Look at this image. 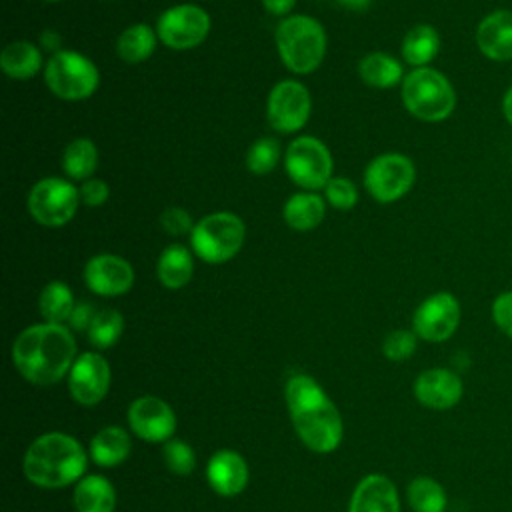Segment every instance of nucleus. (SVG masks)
<instances>
[{
    "label": "nucleus",
    "instance_id": "nucleus-8",
    "mask_svg": "<svg viewBox=\"0 0 512 512\" xmlns=\"http://www.w3.org/2000/svg\"><path fill=\"white\" fill-rule=\"evenodd\" d=\"M80 190L64 178L48 176L28 192V214L42 226L58 228L70 222L80 204Z\"/></svg>",
    "mask_w": 512,
    "mask_h": 512
},
{
    "label": "nucleus",
    "instance_id": "nucleus-21",
    "mask_svg": "<svg viewBox=\"0 0 512 512\" xmlns=\"http://www.w3.org/2000/svg\"><path fill=\"white\" fill-rule=\"evenodd\" d=\"M156 274L160 284L170 290H178L186 286L194 274L192 252L182 244L166 246L158 258Z\"/></svg>",
    "mask_w": 512,
    "mask_h": 512
},
{
    "label": "nucleus",
    "instance_id": "nucleus-7",
    "mask_svg": "<svg viewBox=\"0 0 512 512\" xmlns=\"http://www.w3.org/2000/svg\"><path fill=\"white\" fill-rule=\"evenodd\" d=\"M48 88L64 100H84L98 88L100 74L96 64L74 50H60L50 56L44 68Z\"/></svg>",
    "mask_w": 512,
    "mask_h": 512
},
{
    "label": "nucleus",
    "instance_id": "nucleus-12",
    "mask_svg": "<svg viewBox=\"0 0 512 512\" xmlns=\"http://www.w3.org/2000/svg\"><path fill=\"white\" fill-rule=\"evenodd\" d=\"M310 108L312 100L306 86L298 80H282L268 94L266 118L276 132L292 134L304 128L310 118Z\"/></svg>",
    "mask_w": 512,
    "mask_h": 512
},
{
    "label": "nucleus",
    "instance_id": "nucleus-43",
    "mask_svg": "<svg viewBox=\"0 0 512 512\" xmlns=\"http://www.w3.org/2000/svg\"><path fill=\"white\" fill-rule=\"evenodd\" d=\"M336 2L348 10H366L372 0H336Z\"/></svg>",
    "mask_w": 512,
    "mask_h": 512
},
{
    "label": "nucleus",
    "instance_id": "nucleus-31",
    "mask_svg": "<svg viewBox=\"0 0 512 512\" xmlns=\"http://www.w3.org/2000/svg\"><path fill=\"white\" fill-rule=\"evenodd\" d=\"M408 502L414 512H444L448 498L434 478L418 476L408 484Z\"/></svg>",
    "mask_w": 512,
    "mask_h": 512
},
{
    "label": "nucleus",
    "instance_id": "nucleus-18",
    "mask_svg": "<svg viewBox=\"0 0 512 512\" xmlns=\"http://www.w3.org/2000/svg\"><path fill=\"white\" fill-rule=\"evenodd\" d=\"M476 44L488 60H512V12L496 10L484 16L476 28Z\"/></svg>",
    "mask_w": 512,
    "mask_h": 512
},
{
    "label": "nucleus",
    "instance_id": "nucleus-33",
    "mask_svg": "<svg viewBox=\"0 0 512 512\" xmlns=\"http://www.w3.org/2000/svg\"><path fill=\"white\" fill-rule=\"evenodd\" d=\"M280 160V144L272 136L258 138L246 152V166L252 174H268Z\"/></svg>",
    "mask_w": 512,
    "mask_h": 512
},
{
    "label": "nucleus",
    "instance_id": "nucleus-4",
    "mask_svg": "<svg viewBox=\"0 0 512 512\" xmlns=\"http://www.w3.org/2000/svg\"><path fill=\"white\" fill-rule=\"evenodd\" d=\"M402 102L414 118L442 122L456 108V92L442 72L424 66L404 76Z\"/></svg>",
    "mask_w": 512,
    "mask_h": 512
},
{
    "label": "nucleus",
    "instance_id": "nucleus-35",
    "mask_svg": "<svg viewBox=\"0 0 512 512\" xmlns=\"http://www.w3.org/2000/svg\"><path fill=\"white\" fill-rule=\"evenodd\" d=\"M324 196L328 204L338 210H350L358 200L356 186L344 176H332L324 186Z\"/></svg>",
    "mask_w": 512,
    "mask_h": 512
},
{
    "label": "nucleus",
    "instance_id": "nucleus-41",
    "mask_svg": "<svg viewBox=\"0 0 512 512\" xmlns=\"http://www.w3.org/2000/svg\"><path fill=\"white\" fill-rule=\"evenodd\" d=\"M262 4L266 8V12H270V14L286 16L294 8L296 0H262Z\"/></svg>",
    "mask_w": 512,
    "mask_h": 512
},
{
    "label": "nucleus",
    "instance_id": "nucleus-26",
    "mask_svg": "<svg viewBox=\"0 0 512 512\" xmlns=\"http://www.w3.org/2000/svg\"><path fill=\"white\" fill-rule=\"evenodd\" d=\"M440 50V34L430 24H416L410 28L402 40V58L414 66H428Z\"/></svg>",
    "mask_w": 512,
    "mask_h": 512
},
{
    "label": "nucleus",
    "instance_id": "nucleus-42",
    "mask_svg": "<svg viewBox=\"0 0 512 512\" xmlns=\"http://www.w3.org/2000/svg\"><path fill=\"white\" fill-rule=\"evenodd\" d=\"M502 112H504V118L508 120V124L512 126V86L506 90V94L502 98Z\"/></svg>",
    "mask_w": 512,
    "mask_h": 512
},
{
    "label": "nucleus",
    "instance_id": "nucleus-44",
    "mask_svg": "<svg viewBox=\"0 0 512 512\" xmlns=\"http://www.w3.org/2000/svg\"><path fill=\"white\" fill-rule=\"evenodd\" d=\"M46 2H58V0H46Z\"/></svg>",
    "mask_w": 512,
    "mask_h": 512
},
{
    "label": "nucleus",
    "instance_id": "nucleus-13",
    "mask_svg": "<svg viewBox=\"0 0 512 512\" xmlns=\"http://www.w3.org/2000/svg\"><path fill=\"white\" fill-rule=\"evenodd\" d=\"M460 324V302L450 292H436L420 302L414 312L412 328L426 342L448 340Z\"/></svg>",
    "mask_w": 512,
    "mask_h": 512
},
{
    "label": "nucleus",
    "instance_id": "nucleus-34",
    "mask_svg": "<svg viewBox=\"0 0 512 512\" xmlns=\"http://www.w3.org/2000/svg\"><path fill=\"white\" fill-rule=\"evenodd\" d=\"M162 456H164V462H166V466L172 474L186 476L194 470L196 456H194L192 446L186 444L184 440H168L164 444Z\"/></svg>",
    "mask_w": 512,
    "mask_h": 512
},
{
    "label": "nucleus",
    "instance_id": "nucleus-1",
    "mask_svg": "<svg viewBox=\"0 0 512 512\" xmlns=\"http://www.w3.org/2000/svg\"><path fill=\"white\" fill-rule=\"evenodd\" d=\"M76 358L74 336L62 324L28 326L12 344L16 370L36 386H50L62 380Z\"/></svg>",
    "mask_w": 512,
    "mask_h": 512
},
{
    "label": "nucleus",
    "instance_id": "nucleus-15",
    "mask_svg": "<svg viewBox=\"0 0 512 512\" xmlns=\"http://www.w3.org/2000/svg\"><path fill=\"white\" fill-rule=\"evenodd\" d=\"M132 432L146 442H164L176 430L174 410L156 396H140L128 408Z\"/></svg>",
    "mask_w": 512,
    "mask_h": 512
},
{
    "label": "nucleus",
    "instance_id": "nucleus-37",
    "mask_svg": "<svg viewBox=\"0 0 512 512\" xmlns=\"http://www.w3.org/2000/svg\"><path fill=\"white\" fill-rule=\"evenodd\" d=\"M492 320L500 332L512 338V290H506L494 298Z\"/></svg>",
    "mask_w": 512,
    "mask_h": 512
},
{
    "label": "nucleus",
    "instance_id": "nucleus-28",
    "mask_svg": "<svg viewBox=\"0 0 512 512\" xmlns=\"http://www.w3.org/2000/svg\"><path fill=\"white\" fill-rule=\"evenodd\" d=\"M156 42H158V34L150 26L134 24L118 36L116 52L124 62L138 64L152 56Z\"/></svg>",
    "mask_w": 512,
    "mask_h": 512
},
{
    "label": "nucleus",
    "instance_id": "nucleus-29",
    "mask_svg": "<svg viewBox=\"0 0 512 512\" xmlns=\"http://www.w3.org/2000/svg\"><path fill=\"white\" fill-rule=\"evenodd\" d=\"M98 166V148L90 138H74L62 154V168L74 180H86Z\"/></svg>",
    "mask_w": 512,
    "mask_h": 512
},
{
    "label": "nucleus",
    "instance_id": "nucleus-39",
    "mask_svg": "<svg viewBox=\"0 0 512 512\" xmlns=\"http://www.w3.org/2000/svg\"><path fill=\"white\" fill-rule=\"evenodd\" d=\"M110 196V188L104 180L92 178L80 186V198L86 206H102Z\"/></svg>",
    "mask_w": 512,
    "mask_h": 512
},
{
    "label": "nucleus",
    "instance_id": "nucleus-20",
    "mask_svg": "<svg viewBox=\"0 0 512 512\" xmlns=\"http://www.w3.org/2000/svg\"><path fill=\"white\" fill-rule=\"evenodd\" d=\"M350 512H400L396 486L384 474L364 476L350 498Z\"/></svg>",
    "mask_w": 512,
    "mask_h": 512
},
{
    "label": "nucleus",
    "instance_id": "nucleus-32",
    "mask_svg": "<svg viewBox=\"0 0 512 512\" xmlns=\"http://www.w3.org/2000/svg\"><path fill=\"white\" fill-rule=\"evenodd\" d=\"M124 332V318L118 310L104 308L96 312L90 328H88V340L92 346L104 350L118 342V338Z\"/></svg>",
    "mask_w": 512,
    "mask_h": 512
},
{
    "label": "nucleus",
    "instance_id": "nucleus-36",
    "mask_svg": "<svg viewBox=\"0 0 512 512\" xmlns=\"http://www.w3.org/2000/svg\"><path fill=\"white\" fill-rule=\"evenodd\" d=\"M414 350H416V332H410V330H392L382 342L384 356L394 362L410 358Z\"/></svg>",
    "mask_w": 512,
    "mask_h": 512
},
{
    "label": "nucleus",
    "instance_id": "nucleus-17",
    "mask_svg": "<svg viewBox=\"0 0 512 512\" xmlns=\"http://www.w3.org/2000/svg\"><path fill=\"white\" fill-rule=\"evenodd\" d=\"M464 394L462 378L448 368L424 370L414 380L416 400L432 410H448L460 402Z\"/></svg>",
    "mask_w": 512,
    "mask_h": 512
},
{
    "label": "nucleus",
    "instance_id": "nucleus-30",
    "mask_svg": "<svg viewBox=\"0 0 512 512\" xmlns=\"http://www.w3.org/2000/svg\"><path fill=\"white\" fill-rule=\"evenodd\" d=\"M74 306L72 290L60 280L48 282L40 292V314L50 324H62L64 320H70Z\"/></svg>",
    "mask_w": 512,
    "mask_h": 512
},
{
    "label": "nucleus",
    "instance_id": "nucleus-6",
    "mask_svg": "<svg viewBox=\"0 0 512 512\" xmlns=\"http://www.w3.org/2000/svg\"><path fill=\"white\" fill-rule=\"evenodd\" d=\"M290 414L298 438L312 452L328 454L338 448L344 432L342 418L326 392L292 408Z\"/></svg>",
    "mask_w": 512,
    "mask_h": 512
},
{
    "label": "nucleus",
    "instance_id": "nucleus-22",
    "mask_svg": "<svg viewBox=\"0 0 512 512\" xmlns=\"http://www.w3.org/2000/svg\"><path fill=\"white\" fill-rule=\"evenodd\" d=\"M0 68L8 78L28 80L42 68L40 50L28 40H14L4 46L0 54Z\"/></svg>",
    "mask_w": 512,
    "mask_h": 512
},
{
    "label": "nucleus",
    "instance_id": "nucleus-19",
    "mask_svg": "<svg viewBox=\"0 0 512 512\" xmlns=\"http://www.w3.org/2000/svg\"><path fill=\"white\" fill-rule=\"evenodd\" d=\"M208 484L220 496H236L248 484L246 460L232 450H218L206 466Z\"/></svg>",
    "mask_w": 512,
    "mask_h": 512
},
{
    "label": "nucleus",
    "instance_id": "nucleus-11",
    "mask_svg": "<svg viewBox=\"0 0 512 512\" xmlns=\"http://www.w3.org/2000/svg\"><path fill=\"white\" fill-rule=\"evenodd\" d=\"M210 32V16L198 4H176L164 10L156 24L162 44L174 50H188L204 42Z\"/></svg>",
    "mask_w": 512,
    "mask_h": 512
},
{
    "label": "nucleus",
    "instance_id": "nucleus-14",
    "mask_svg": "<svg viewBox=\"0 0 512 512\" xmlns=\"http://www.w3.org/2000/svg\"><path fill=\"white\" fill-rule=\"evenodd\" d=\"M68 388L72 398L82 406L98 404L110 388V364L98 352L80 354L68 376Z\"/></svg>",
    "mask_w": 512,
    "mask_h": 512
},
{
    "label": "nucleus",
    "instance_id": "nucleus-3",
    "mask_svg": "<svg viewBox=\"0 0 512 512\" xmlns=\"http://www.w3.org/2000/svg\"><path fill=\"white\" fill-rule=\"evenodd\" d=\"M276 48L290 72H314L326 54V32L318 20L304 14L284 18L276 28Z\"/></svg>",
    "mask_w": 512,
    "mask_h": 512
},
{
    "label": "nucleus",
    "instance_id": "nucleus-24",
    "mask_svg": "<svg viewBox=\"0 0 512 512\" xmlns=\"http://www.w3.org/2000/svg\"><path fill=\"white\" fill-rule=\"evenodd\" d=\"M324 212H326V206L318 194L298 192L286 200L282 216L292 230L306 232L316 228L324 220Z\"/></svg>",
    "mask_w": 512,
    "mask_h": 512
},
{
    "label": "nucleus",
    "instance_id": "nucleus-10",
    "mask_svg": "<svg viewBox=\"0 0 512 512\" xmlns=\"http://www.w3.org/2000/svg\"><path fill=\"white\" fill-rule=\"evenodd\" d=\"M414 162L398 152H386L376 156L364 170V186L370 196L380 204L400 200L414 184Z\"/></svg>",
    "mask_w": 512,
    "mask_h": 512
},
{
    "label": "nucleus",
    "instance_id": "nucleus-2",
    "mask_svg": "<svg viewBox=\"0 0 512 512\" xmlns=\"http://www.w3.org/2000/svg\"><path fill=\"white\" fill-rule=\"evenodd\" d=\"M86 470V452L80 442L62 432L38 436L24 454V474L40 488H62L76 482Z\"/></svg>",
    "mask_w": 512,
    "mask_h": 512
},
{
    "label": "nucleus",
    "instance_id": "nucleus-27",
    "mask_svg": "<svg viewBox=\"0 0 512 512\" xmlns=\"http://www.w3.org/2000/svg\"><path fill=\"white\" fill-rule=\"evenodd\" d=\"M360 78L372 88H392L404 80L402 64L386 52H370L358 64Z\"/></svg>",
    "mask_w": 512,
    "mask_h": 512
},
{
    "label": "nucleus",
    "instance_id": "nucleus-38",
    "mask_svg": "<svg viewBox=\"0 0 512 512\" xmlns=\"http://www.w3.org/2000/svg\"><path fill=\"white\" fill-rule=\"evenodd\" d=\"M160 224L168 234H186V232H192L194 228L192 216L180 206L166 208L160 216Z\"/></svg>",
    "mask_w": 512,
    "mask_h": 512
},
{
    "label": "nucleus",
    "instance_id": "nucleus-40",
    "mask_svg": "<svg viewBox=\"0 0 512 512\" xmlns=\"http://www.w3.org/2000/svg\"><path fill=\"white\" fill-rule=\"evenodd\" d=\"M94 316H96V310H94L88 302H82V304H76V306H74V310H72L68 322H70V326H72L74 330H86V332H88V328H90Z\"/></svg>",
    "mask_w": 512,
    "mask_h": 512
},
{
    "label": "nucleus",
    "instance_id": "nucleus-23",
    "mask_svg": "<svg viewBox=\"0 0 512 512\" xmlns=\"http://www.w3.org/2000/svg\"><path fill=\"white\" fill-rule=\"evenodd\" d=\"M76 512H114L116 492L108 478L92 474L80 478L74 488Z\"/></svg>",
    "mask_w": 512,
    "mask_h": 512
},
{
    "label": "nucleus",
    "instance_id": "nucleus-16",
    "mask_svg": "<svg viewBox=\"0 0 512 512\" xmlns=\"http://www.w3.org/2000/svg\"><path fill=\"white\" fill-rule=\"evenodd\" d=\"M84 280L86 286L98 296H120L132 288L134 270L122 256L98 254L86 262Z\"/></svg>",
    "mask_w": 512,
    "mask_h": 512
},
{
    "label": "nucleus",
    "instance_id": "nucleus-5",
    "mask_svg": "<svg viewBox=\"0 0 512 512\" xmlns=\"http://www.w3.org/2000/svg\"><path fill=\"white\" fill-rule=\"evenodd\" d=\"M246 228L234 212H212L200 218L190 232L192 252L208 262L222 264L234 258L244 244Z\"/></svg>",
    "mask_w": 512,
    "mask_h": 512
},
{
    "label": "nucleus",
    "instance_id": "nucleus-25",
    "mask_svg": "<svg viewBox=\"0 0 512 512\" xmlns=\"http://www.w3.org/2000/svg\"><path fill=\"white\" fill-rule=\"evenodd\" d=\"M130 454V436L120 426L102 428L90 442V456L98 466L110 468L122 464Z\"/></svg>",
    "mask_w": 512,
    "mask_h": 512
},
{
    "label": "nucleus",
    "instance_id": "nucleus-9",
    "mask_svg": "<svg viewBox=\"0 0 512 512\" xmlns=\"http://www.w3.org/2000/svg\"><path fill=\"white\" fill-rule=\"evenodd\" d=\"M286 174L304 190H320L332 178V156L324 142L314 136L294 138L284 156Z\"/></svg>",
    "mask_w": 512,
    "mask_h": 512
}]
</instances>
